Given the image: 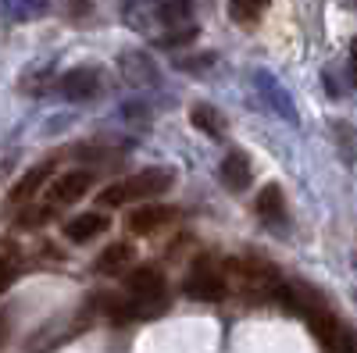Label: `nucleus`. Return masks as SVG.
<instances>
[{
    "label": "nucleus",
    "instance_id": "f03ea898",
    "mask_svg": "<svg viewBox=\"0 0 357 353\" xmlns=\"http://www.w3.org/2000/svg\"><path fill=\"white\" fill-rule=\"evenodd\" d=\"M172 179H175V175L168 168L136 171V175H129V179H122V182H111L100 193V203H104V207H122V203H132V200H154V196L172 189Z\"/></svg>",
    "mask_w": 357,
    "mask_h": 353
},
{
    "label": "nucleus",
    "instance_id": "ddd939ff",
    "mask_svg": "<svg viewBox=\"0 0 357 353\" xmlns=\"http://www.w3.org/2000/svg\"><path fill=\"white\" fill-rule=\"evenodd\" d=\"M190 122H193L197 132H207V136H222L225 132V118L215 107H207V104H197L190 111Z\"/></svg>",
    "mask_w": 357,
    "mask_h": 353
},
{
    "label": "nucleus",
    "instance_id": "9b49d317",
    "mask_svg": "<svg viewBox=\"0 0 357 353\" xmlns=\"http://www.w3.org/2000/svg\"><path fill=\"white\" fill-rule=\"evenodd\" d=\"M132 257H136V250H132L129 243H111V246H104L100 257L93 260V272H97V275H122L129 264H132Z\"/></svg>",
    "mask_w": 357,
    "mask_h": 353
},
{
    "label": "nucleus",
    "instance_id": "39448f33",
    "mask_svg": "<svg viewBox=\"0 0 357 353\" xmlns=\"http://www.w3.org/2000/svg\"><path fill=\"white\" fill-rule=\"evenodd\" d=\"M89 186H93V175L89 171H65V175H57V179L50 182L47 189V200L54 203V207H65V203H75L89 193Z\"/></svg>",
    "mask_w": 357,
    "mask_h": 353
},
{
    "label": "nucleus",
    "instance_id": "7ed1b4c3",
    "mask_svg": "<svg viewBox=\"0 0 357 353\" xmlns=\"http://www.w3.org/2000/svg\"><path fill=\"white\" fill-rule=\"evenodd\" d=\"M183 292L190 300H200V304H211V300H222L229 292V282H225V268L211 257H200L190 264V272L183 279Z\"/></svg>",
    "mask_w": 357,
    "mask_h": 353
},
{
    "label": "nucleus",
    "instance_id": "423d86ee",
    "mask_svg": "<svg viewBox=\"0 0 357 353\" xmlns=\"http://www.w3.org/2000/svg\"><path fill=\"white\" fill-rule=\"evenodd\" d=\"M57 90H61L65 100H89V97H97L100 79H97L93 68H72L57 79Z\"/></svg>",
    "mask_w": 357,
    "mask_h": 353
},
{
    "label": "nucleus",
    "instance_id": "f8f14e48",
    "mask_svg": "<svg viewBox=\"0 0 357 353\" xmlns=\"http://www.w3.org/2000/svg\"><path fill=\"white\" fill-rule=\"evenodd\" d=\"M47 179H50V164H36V168H29L25 175H22V179L15 182V189H11V203H18V207H22V203H29V200H36V193L47 186Z\"/></svg>",
    "mask_w": 357,
    "mask_h": 353
},
{
    "label": "nucleus",
    "instance_id": "0eeeda50",
    "mask_svg": "<svg viewBox=\"0 0 357 353\" xmlns=\"http://www.w3.org/2000/svg\"><path fill=\"white\" fill-rule=\"evenodd\" d=\"M107 225H111L107 214H100V211H86V214L68 218L61 232H65V240H68V243H89V240H97V235H104Z\"/></svg>",
    "mask_w": 357,
    "mask_h": 353
},
{
    "label": "nucleus",
    "instance_id": "4468645a",
    "mask_svg": "<svg viewBox=\"0 0 357 353\" xmlns=\"http://www.w3.org/2000/svg\"><path fill=\"white\" fill-rule=\"evenodd\" d=\"M268 11V0H229V18L240 25H254Z\"/></svg>",
    "mask_w": 357,
    "mask_h": 353
},
{
    "label": "nucleus",
    "instance_id": "1a4fd4ad",
    "mask_svg": "<svg viewBox=\"0 0 357 353\" xmlns=\"http://www.w3.org/2000/svg\"><path fill=\"white\" fill-rule=\"evenodd\" d=\"M172 218H175L172 207H161V203H146V207H136V211L129 214V228H132L136 235H154V232L165 228Z\"/></svg>",
    "mask_w": 357,
    "mask_h": 353
},
{
    "label": "nucleus",
    "instance_id": "f257e3e1",
    "mask_svg": "<svg viewBox=\"0 0 357 353\" xmlns=\"http://www.w3.org/2000/svg\"><path fill=\"white\" fill-rule=\"evenodd\" d=\"M225 282H229V292L232 297H243V300H275L279 289H282V275L272 260L264 257H236V260H225Z\"/></svg>",
    "mask_w": 357,
    "mask_h": 353
},
{
    "label": "nucleus",
    "instance_id": "f3484780",
    "mask_svg": "<svg viewBox=\"0 0 357 353\" xmlns=\"http://www.w3.org/2000/svg\"><path fill=\"white\" fill-rule=\"evenodd\" d=\"M43 221H47V211H25L22 228H33V225H43Z\"/></svg>",
    "mask_w": 357,
    "mask_h": 353
},
{
    "label": "nucleus",
    "instance_id": "2eb2a0df",
    "mask_svg": "<svg viewBox=\"0 0 357 353\" xmlns=\"http://www.w3.org/2000/svg\"><path fill=\"white\" fill-rule=\"evenodd\" d=\"M193 15V0H165L161 4V18L168 25H178V22H186Z\"/></svg>",
    "mask_w": 357,
    "mask_h": 353
},
{
    "label": "nucleus",
    "instance_id": "9d476101",
    "mask_svg": "<svg viewBox=\"0 0 357 353\" xmlns=\"http://www.w3.org/2000/svg\"><path fill=\"white\" fill-rule=\"evenodd\" d=\"M222 182H225V189H232V193H243L250 182H254V171H250V161H247V154H240V150H232V154H225V161H222Z\"/></svg>",
    "mask_w": 357,
    "mask_h": 353
},
{
    "label": "nucleus",
    "instance_id": "dca6fc26",
    "mask_svg": "<svg viewBox=\"0 0 357 353\" xmlns=\"http://www.w3.org/2000/svg\"><path fill=\"white\" fill-rule=\"evenodd\" d=\"M11 279H15V264H11L8 257H0V292L11 285Z\"/></svg>",
    "mask_w": 357,
    "mask_h": 353
},
{
    "label": "nucleus",
    "instance_id": "6e6552de",
    "mask_svg": "<svg viewBox=\"0 0 357 353\" xmlns=\"http://www.w3.org/2000/svg\"><path fill=\"white\" fill-rule=\"evenodd\" d=\"M257 214H261V221H264L268 228L286 232L289 211H286V196H282L279 186H264V189H261V196H257Z\"/></svg>",
    "mask_w": 357,
    "mask_h": 353
},
{
    "label": "nucleus",
    "instance_id": "a211bd4d",
    "mask_svg": "<svg viewBox=\"0 0 357 353\" xmlns=\"http://www.w3.org/2000/svg\"><path fill=\"white\" fill-rule=\"evenodd\" d=\"M350 79H354V86H357V40L350 43Z\"/></svg>",
    "mask_w": 357,
    "mask_h": 353
},
{
    "label": "nucleus",
    "instance_id": "20e7f679",
    "mask_svg": "<svg viewBox=\"0 0 357 353\" xmlns=\"http://www.w3.org/2000/svg\"><path fill=\"white\" fill-rule=\"evenodd\" d=\"M126 289H129V297H136V300H143V304H165L168 282H165L161 268L139 264V268L126 272Z\"/></svg>",
    "mask_w": 357,
    "mask_h": 353
}]
</instances>
